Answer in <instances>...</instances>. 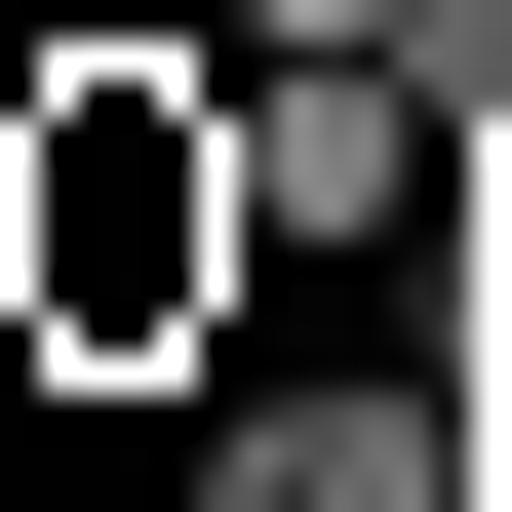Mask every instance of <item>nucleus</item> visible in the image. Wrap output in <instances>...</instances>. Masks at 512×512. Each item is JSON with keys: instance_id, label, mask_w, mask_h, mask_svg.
I'll use <instances>...</instances> for the list:
<instances>
[{"instance_id": "1", "label": "nucleus", "mask_w": 512, "mask_h": 512, "mask_svg": "<svg viewBox=\"0 0 512 512\" xmlns=\"http://www.w3.org/2000/svg\"><path fill=\"white\" fill-rule=\"evenodd\" d=\"M276 197H237V79H40V355H237Z\"/></svg>"}, {"instance_id": "2", "label": "nucleus", "mask_w": 512, "mask_h": 512, "mask_svg": "<svg viewBox=\"0 0 512 512\" xmlns=\"http://www.w3.org/2000/svg\"><path fill=\"white\" fill-rule=\"evenodd\" d=\"M197 512H473V355H197Z\"/></svg>"}, {"instance_id": "3", "label": "nucleus", "mask_w": 512, "mask_h": 512, "mask_svg": "<svg viewBox=\"0 0 512 512\" xmlns=\"http://www.w3.org/2000/svg\"><path fill=\"white\" fill-rule=\"evenodd\" d=\"M237 40H394V0H237Z\"/></svg>"}, {"instance_id": "4", "label": "nucleus", "mask_w": 512, "mask_h": 512, "mask_svg": "<svg viewBox=\"0 0 512 512\" xmlns=\"http://www.w3.org/2000/svg\"><path fill=\"white\" fill-rule=\"evenodd\" d=\"M473 512H512V355H473Z\"/></svg>"}]
</instances>
